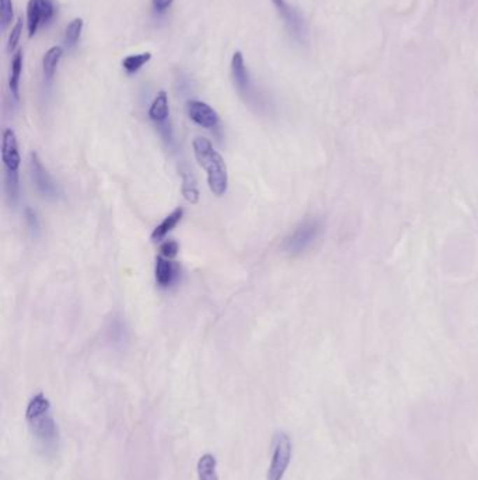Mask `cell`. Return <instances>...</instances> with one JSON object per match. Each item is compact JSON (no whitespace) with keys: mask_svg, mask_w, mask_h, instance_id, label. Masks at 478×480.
<instances>
[{"mask_svg":"<svg viewBox=\"0 0 478 480\" xmlns=\"http://www.w3.org/2000/svg\"><path fill=\"white\" fill-rule=\"evenodd\" d=\"M180 176H181V191H183L184 198L191 204H197L199 201V188H198V183L194 173L190 170L187 165H183L180 166Z\"/></svg>","mask_w":478,"mask_h":480,"instance_id":"obj_14","label":"cell"},{"mask_svg":"<svg viewBox=\"0 0 478 480\" xmlns=\"http://www.w3.org/2000/svg\"><path fill=\"white\" fill-rule=\"evenodd\" d=\"M324 232V224L318 218H309L300 222L293 232H290L283 243L282 250L292 256H299L309 250Z\"/></svg>","mask_w":478,"mask_h":480,"instance_id":"obj_4","label":"cell"},{"mask_svg":"<svg viewBox=\"0 0 478 480\" xmlns=\"http://www.w3.org/2000/svg\"><path fill=\"white\" fill-rule=\"evenodd\" d=\"M2 162L5 166V188L8 198L15 205L19 200L20 193V176L19 169L22 163V156L19 152V142L15 131L6 128L3 131L2 139Z\"/></svg>","mask_w":478,"mask_h":480,"instance_id":"obj_3","label":"cell"},{"mask_svg":"<svg viewBox=\"0 0 478 480\" xmlns=\"http://www.w3.org/2000/svg\"><path fill=\"white\" fill-rule=\"evenodd\" d=\"M62 57H64V48L61 46H55L45 53L43 58V75L47 85H51L54 82V78L57 75Z\"/></svg>","mask_w":478,"mask_h":480,"instance_id":"obj_13","label":"cell"},{"mask_svg":"<svg viewBox=\"0 0 478 480\" xmlns=\"http://www.w3.org/2000/svg\"><path fill=\"white\" fill-rule=\"evenodd\" d=\"M198 480H219L218 460L212 453H205L197 463Z\"/></svg>","mask_w":478,"mask_h":480,"instance_id":"obj_17","label":"cell"},{"mask_svg":"<svg viewBox=\"0 0 478 480\" xmlns=\"http://www.w3.org/2000/svg\"><path fill=\"white\" fill-rule=\"evenodd\" d=\"M148 116L150 121L155 124L159 135L166 142V145L170 149H174L176 139H174V131L173 125L170 123V104H169V96L164 90H160L156 97L153 99Z\"/></svg>","mask_w":478,"mask_h":480,"instance_id":"obj_6","label":"cell"},{"mask_svg":"<svg viewBox=\"0 0 478 480\" xmlns=\"http://www.w3.org/2000/svg\"><path fill=\"white\" fill-rule=\"evenodd\" d=\"M180 252V246L176 240H166L160 246V256L164 259H174Z\"/></svg>","mask_w":478,"mask_h":480,"instance_id":"obj_23","label":"cell"},{"mask_svg":"<svg viewBox=\"0 0 478 480\" xmlns=\"http://www.w3.org/2000/svg\"><path fill=\"white\" fill-rule=\"evenodd\" d=\"M292 458V441L286 432H278L272 442V456L268 467V480H282Z\"/></svg>","mask_w":478,"mask_h":480,"instance_id":"obj_8","label":"cell"},{"mask_svg":"<svg viewBox=\"0 0 478 480\" xmlns=\"http://www.w3.org/2000/svg\"><path fill=\"white\" fill-rule=\"evenodd\" d=\"M57 16L54 0H30L27 5V32L29 37L37 36L38 30L48 26Z\"/></svg>","mask_w":478,"mask_h":480,"instance_id":"obj_9","label":"cell"},{"mask_svg":"<svg viewBox=\"0 0 478 480\" xmlns=\"http://www.w3.org/2000/svg\"><path fill=\"white\" fill-rule=\"evenodd\" d=\"M23 74V53L19 51L15 54L12 64H10V74H9V90L10 96L15 102L20 100V79Z\"/></svg>","mask_w":478,"mask_h":480,"instance_id":"obj_15","label":"cell"},{"mask_svg":"<svg viewBox=\"0 0 478 480\" xmlns=\"http://www.w3.org/2000/svg\"><path fill=\"white\" fill-rule=\"evenodd\" d=\"M181 275V270L180 266L173 263L170 259H164L162 256H159L156 259V266H155V278H156V284L160 288H170L173 287Z\"/></svg>","mask_w":478,"mask_h":480,"instance_id":"obj_12","label":"cell"},{"mask_svg":"<svg viewBox=\"0 0 478 480\" xmlns=\"http://www.w3.org/2000/svg\"><path fill=\"white\" fill-rule=\"evenodd\" d=\"M24 218H26V224L29 226V229L34 233V235H38L40 232V218H38V214L36 210L33 208H26L24 211Z\"/></svg>","mask_w":478,"mask_h":480,"instance_id":"obj_22","label":"cell"},{"mask_svg":"<svg viewBox=\"0 0 478 480\" xmlns=\"http://www.w3.org/2000/svg\"><path fill=\"white\" fill-rule=\"evenodd\" d=\"M83 27H85V22L82 18H76L68 25V27L65 29V34H64L65 48L73 50L78 46V43L82 37V33H83Z\"/></svg>","mask_w":478,"mask_h":480,"instance_id":"obj_18","label":"cell"},{"mask_svg":"<svg viewBox=\"0 0 478 480\" xmlns=\"http://www.w3.org/2000/svg\"><path fill=\"white\" fill-rule=\"evenodd\" d=\"M30 174L31 180L37 188V191L47 200H58L62 196V191L52 176L48 173L45 166L43 165L40 156L33 152L30 155Z\"/></svg>","mask_w":478,"mask_h":480,"instance_id":"obj_10","label":"cell"},{"mask_svg":"<svg viewBox=\"0 0 478 480\" xmlns=\"http://www.w3.org/2000/svg\"><path fill=\"white\" fill-rule=\"evenodd\" d=\"M150 61H152V53H142V54L128 55L127 58L122 60L121 65H122V69L128 75H136Z\"/></svg>","mask_w":478,"mask_h":480,"instance_id":"obj_19","label":"cell"},{"mask_svg":"<svg viewBox=\"0 0 478 480\" xmlns=\"http://www.w3.org/2000/svg\"><path fill=\"white\" fill-rule=\"evenodd\" d=\"M15 19V6L13 0H0V23H2V32H6Z\"/></svg>","mask_w":478,"mask_h":480,"instance_id":"obj_20","label":"cell"},{"mask_svg":"<svg viewBox=\"0 0 478 480\" xmlns=\"http://www.w3.org/2000/svg\"><path fill=\"white\" fill-rule=\"evenodd\" d=\"M276 13L283 20V25L290 39L299 46H307L309 43V27L302 12L290 5L288 0H271Z\"/></svg>","mask_w":478,"mask_h":480,"instance_id":"obj_5","label":"cell"},{"mask_svg":"<svg viewBox=\"0 0 478 480\" xmlns=\"http://www.w3.org/2000/svg\"><path fill=\"white\" fill-rule=\"evenodd\" d=\"M192 148L197 162L206 170L211 193L216 197L225 196L229 188V174L222 155L213 148L209 139L201 137L194 139Z\"/></svg>","mask_w":478,"mask_h":480,"instance_id":"obj_2","label":"cell"},{"mask_svg":"<svg viewBox=\"0 0 478 480\" xmlns=\"http://www.w3.org/2000/svg\"><path fill=\"white\" fill-rule=\"evenodd\" d=\"M26 421L38 452L47 459L55 458L61 448V434L52 414L51 402L44 393L40 392L30 399L26 409Z\"/></svg>","mask_w":478,"mask_h":480,"instance_id":"obj_1","label":"cell"},{"mask_svg":"<svg viewBox=\"0 0 478 480\" xmlns=\"http://www.w3.org/2000/svg\"><path fill=\"white\" fill-rule=\"evenodd\" d=\"M23 26H24V20L20 18V19L16 22L15 27L12 29L10 36H9V40H8L6 51H8L9 54H13V53L16 51V48H17V46H19V41H20V39H22V34H23Z\"/></svg>","mask_w":478,"mask_h":480,"instance_id":"obj_21","label":"cell"},{"mask_svg":"<svg viewBox=\"0 0 478 480\" xmlns=\"http://www.w3.org/2000/svg\"><path fill=\"white\" fill-rule=\"evenodd\" d=\"M174 0H152V9L157 16L166 15L167 11L171 8Z\"/></svg>","mask_w":478,"mask_h":480,"instance_id":"obj_24","label":"cell"},{"mask_svg":"<svg viewBox=\"0 0 478 480\" xmlns=\"http://www.w3.org/2000/svg\"><path fill=\"white\" fill-rule=\"evenodd\" d=\"M184 217V210L181 207L176 208L170 215H167L156 228L155 231L152 232V239L155 242H160L163 240L183 219Z\"/></svg>","mask_w":478,"mask_h":480,"instance_id":"obj_16","label":"cell"},{"mask_svg":"<svg viewBox=\"0 0 478 480\" xmlns=\"http://www.w3.org/2000/svg\"><path fill=\"white\" fill-rule=\"evenodd\" d=\"M187 113L192 123L205 130H215L220 124L219 114L205 102L190 100L187 103Z\"/></svg>","mask_w":478,"mask_h":480,"instance_id":"obj_11","label":"cell"},{"mask_svg":"<svg viewBox=\"0 0 478 480\" xmlns=\"http://www.w3.org/2000/svg\"><path fill=\"white\" fill-rule=\"evenodd\" d=\"M230 71H232V79H233L234 88L239 92V95L251 104L260 103V96L250 76V72H248V68L246 65L244 55L241 51H236L233 54L232 62H230Z\"/></svg>","mask_w":478,"mask_h":480,"instance_id":"obj_7","label":"cell"}]
</instances>
